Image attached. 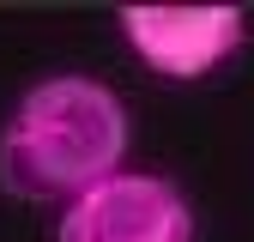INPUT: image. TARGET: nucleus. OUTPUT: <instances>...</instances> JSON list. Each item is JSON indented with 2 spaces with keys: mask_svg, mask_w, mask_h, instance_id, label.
I'll return each instance as SVG.
<instances>
[{
  "mask_svg": "<svg viewBox=\"0 0 254 242\" xmlns=\"http://www.w3.org/2000/svg\"><path fill=\"white\" fill-rule=\"evenodd\" d=\"M127 103L103 79L55 73L30 85L0 127V194L24 206H67L127 164Z\"/></svg>",
  "mask_w": 254,
  "mask_h": 242,
  "instance_id": "1",
  "label": "nucleus"
},
{
  "mask_svg": "<svg viewBox=\"0 0 254 242\" xmlns=\"http://www.w3.org/2000/svg\"><path fill=\"white\" fill-rule=\"evenodd\" d=\"M55 242H194V206L164 176L115 170L61 206Z\"/></svg>",
  "mask_w": 254,
  "mask_h": 242,
  "instance_id": "2",
  "label": "nucleus"
},
{
  "mask_svg": "<svg viewBox=\"0 0 254 242\" xmlns=\"http://www.w3.org/2000/svg\"><path fill=\"white\" fill-rule=\"evenodd\" d=\"M115 24H121V43L139 55V67L176 85L218 73L248 37L242 6H121Z\"/></svg>",
  "mask_w": 254,
  "mask_h": 242,
  "instance_id": "3",
  "label": "nucleus"
}]
</instances>
